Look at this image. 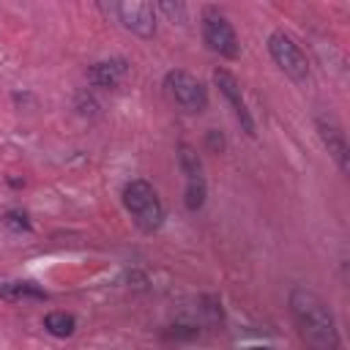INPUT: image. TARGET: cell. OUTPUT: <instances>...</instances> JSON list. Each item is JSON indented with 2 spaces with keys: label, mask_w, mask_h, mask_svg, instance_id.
<instances>
[{
  "label": "cell",
  "mask_w": 350,
  "mask_h": 350,
  "mask_svg": "<svg viewBox=\"0 0 350 350\" xmlns=\"http://www.w3.org/2000/svg\"><path fill=\"white\" fill-rule=\"evenodd\" d=\"M178 159H180V170L186 175V180L202 178V161H200V156H197V150L191 145H180V156Z\"/></svg>",
  "instance_id": "cell-12"
},
{
  "label": "cell",
  "mask_w": 350,
  "mask_h": 350,
  "mask_svg": "<svg viewBox=\"0 0 350 350\" xmlns=\"http://www.w3.org/2000/svg\"><path fill=\"white\" fill-rule=\"evenodd\" d=\"M44 328L52 334V336H71L74 328H77V320L68 314V312H49L44 317Z\"/></svg>",
  "instance_id": "cell-11"
},
{
  "label": "cell",
  "mask_w": 350,
  "mask_h": 350,
  "mask_svg": "<svg viewBox=\"0 0 350 350\" xmlns=\"http://www.w3.org/2000/svg\"><path fill=\"white\" fill-rule=\"evenodd\" d=\"M202 41L208 44L211 52L221 55V57H238L241 52V44H238V36L232 30V25L227 22V16H221L219 11L208 8L202 14Z\"/></svg>",
  "instance_id": "cell-5"
},
{
  "label": "cell",
  "mask_w": 350,
  "mask_h": 350,
  "mask_svg": "<svg viewBox=\"0 0 350 350\" xmlns=\"http://www.w3.org/2000/svg\"><path fill=\"white\" fill-rule=\"evenodd\" d=\"M159 8H161L164 14H170L172 19H178V22L186 19V8H183V3H170V0H164V3H159Z\"/></svg>",
  "instance_id": "cell-15"
},
{
  "label": "cell",
  "mask_w": 350,
  "mask_h": 350,
  "mask_svg": "<svg viewBox=\"0 0 350 350\" xmlns=\"http://www.w3.org/2000/svg\"><path fill=\"white\" fill-rule=\"evenodd\" d=\"M290 314H293V323H295L298 336L306 345V350H342L334 314L317 293H312L306 287H293L290 290Z\"/></svg>",
  "instance_id": "cell-1"
},
{
  "label": "cell",
  "mask_w": 350,
  "mask_h": 350,
  "mask_svg": "<svg viewBox=\"0 0 350 350\" xmlns=\"http://www.w3.org/2000/svg\"><path fill=\"white\" fill-rule=\"evenodd\" d=\"M129 74V66L126 60L115 57V60H101L96 63L90 71H88V79L96 85V88H118Z\"/></svg>",
  "instance_id": "cell-9"
},
{
  "label": "cell",
  "mask_w": 350,
  "mask_h": 350,
  "mask_svg": "<svg viewBox=\"0 0 350 350\" xmlns=\"http://www.w3.org/2000/svg\"><path fill=\"white\" fill-rule=\"evenodd\" d=\"M189 211H200L205 205V178L186 180V197H183Z\"/></svg>",
  "instance_id": "cell-13"
},
{
  "label": "cell",
  "mask_w": 350,
  "mask_h": 350,
  "mask_svg": "<svg viewBox=\"0 0 350 350\" xmlns=\"http://www.w3.org/2000/svg\"><path fill=\"white\" fill-rule=\"evenodd\" d=\"M213 82L219 85L221 96L230 101V107H232L235 118L241 120L243 131H246V134H254V120H252V115H249V109H246V101H243V96H241V85H238V79H235L230 71L216 68V71H213Z\"/></svg>",
  "instance_id": "cell-7"
},
{
  "label": "cell",
  "mask_w": 350,
  "mask_h": 350,
  "mask_svg": "<svg viewBox=\"0 0 350 350\" xmlns=\"http://www.w3.org/2000/svg\"><path fill=\"white\" fill-rule=\"evenodd\" d=\"M317 131H320L323 145H325V148H328V153L334 156L336 167H339L342 172H347V170H350V164H347L350 150H347V139H345L342 126H339L331 115H317Z\"/></svg>",
  "instance_id": "cell-8"
},
{
  "label": "cell",
  "mask_w": 350,
  "mask_h": 350,
  "mask_svg": "<svg viewBox=\"0 0 350 350\" xmlns=\"http://www.w3.org/2000/svg\"><path fill=\"white\" fill-rule=\"evenodd\" d=\"M0 295L8 301H19V298H46L44 290H38L33 282H0Z\"/></svg>",
  "instance_id": "cell-10"
},
{
  "label": "cell",
  "mask_w": 350,
  "mask_h": 350,
  "mask_svg": "<svg viewBox=\"0 0 350 350\" xmlns=\"http://www.w3.org/2000/svg\"><path fill=\"white\" fill-rule=\"evenodd\" d=\"M3 224L11 227V230H16V232H27V230H30V219H27V213H22V211H8V213H3Z\"/></svg>",
  "instance_id": "cell-14"
},
{
  "label": "cell",
  "mask_w": 350,
  "mask_h": 350,
  "mask_svg": "<svg viewBox=\"0 0 350 350\" xmlns=\"http://www.w3.org/2000/svg\"><path fill=\"white\" fill-rule=\"evenodd\" d=\"M115 11H118L120 22L131 33H137L142 38H150L156 33V14H153L150 3H145V0H123V3H118Z\"/></svg>",
  "instance_id": "cell-6"
},
{
  "label": "cell",
  "mask_w": 350,
  "mask_h": 350,
  "mask_svg": "<svg viewBox=\"0 0 350 350\" xmlns=\"http://www.w3.org/2000/svg\"><path fill=\"white\" fill-rule=\"evenodd\" d=\"M208 145H211V148L219 153V150L224 148V139H221V134H219V131H208Z\"/></svg>",
  "instance_id": "cell-16"
},
{
  "label": "cell",
  "mask_w": 350,
  "mask_h": 350,
  "mask_svg": "<svg viewBox=\"0 0 350 350\" xmlns=\"http://www.w3.org/2000/svg\"><path fill=\"white\" fill-rule=\"evenodd\" d=\"M164 85H167V93L172 96V101L183 112H191L194 115V112H202L208 107V90H205V85L194 74L175 68V71H170L164 77Z\"/></svg>",
  "instance_id": "cell-3"
},
{
  "label": "cell",
  "mask_w": 350,
  "mask_h": 350,
  "mask_svg": "<svg viewBox=\"0 0 350 350\" xmlns=\"http://www.w3.org/2000/svg\"><path fill=\"white\" fill-rule=\"evenodd\" d=\"M249 350H271V347H249Z\"/></svg>",
  "instance_id": "cell-17"
},
{
  "label": "cell",
  "mask_w": 350,
  "mask_h": 350,
  "mask_svg": "<svg viewBox=\"0 0 350 350\" xmlns=\"http://www.w3.org/2000/svg\"><path fill=\"white\" fill-rule=\"evenodd\" d=\"M268 52H271V57L276 60V66H279L290 79L304 82V79L309 77V60H306V55L301 52V46H298L287 33L273 30V33L268 36Z\"/></svg>",
  "instance_id": "cell-4"
},
{
  "label": "cell",
  "mask_w": 350,
  "mask_h": 350,
  "mask_svg": "<svg viewBox=\"0 0 350 350\" xmlns=\"http://www.w3.org/2000/svg\"><path fill=\"white\" fill-rule=\"evenodd\" d=\"M123 205H126V211L134 216L137 227L145 230V232L159 230L161 221H164L161 200H159L156 189H153L148 180H142V178L126 183V189H123Z\"/></svg>",
  "instance_id": "cell-2"
}]
</instances>
